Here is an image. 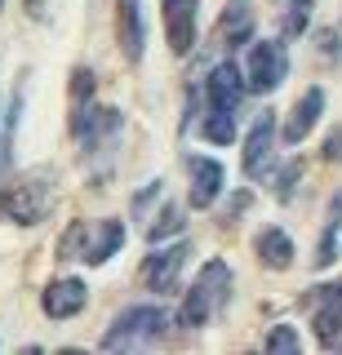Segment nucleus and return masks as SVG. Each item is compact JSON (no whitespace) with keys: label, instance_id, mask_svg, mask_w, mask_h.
Returning <instances> with one entry per match:
<instances>
[{"label":"nucleus","instance_id":"obj_1","mask_svg":"<svg viewBox=\"0 0 342 355\" xmlns=\"http://www.w3.org/2000/svg\"><path fill=\"white\" fill-rule=\"evenodd\" d=\"M231 293V266L223 258H209L200 266V275H196V284L187 288L182 306H178V324L182 329H205L209 320H214V311L227 302Z\"/></svg>","mask_w":342,"mask_h":355},{"label":"nucleus","instance_id":"obj_2","mask_svg":"<svg viewBox=\"0 0 342 355\" xmlns=\"http://www.w3.org/2000/svg\"><path fill=\"white\" fill-rule=\"evenodd\" d=\"M169 311L164 306H129L116 315V324L103 333V351H142L169 333Z\"/></svg>","mask_w":342,"mask_h":355},{"label":"nucleus","instance_id":"obj_3","mask_svg":"<svg viewBox=\"0 0 342 355\" xmlns=\"http://www.w3.org/2000/svg\"><path fill=\"white\" fill-rule=\"evenodd\" d=\"M53 209V182L45 173H31V178H9L0 187V218L9 222H23V227H36L45 222Z\"/></svg>","mask_w":342,"mask_h":355},{"label":"nucleus","instance_id":"obj_4","mask_svg":"<svg viewBox=\"0 0 342 355\" xmlns=\"http://www.w3.org/2000/svg\"><path fill=\"white\" fill-rule=\"evenodd\" d=\"M120 244H125V222H116V218L98 222V227L71 222L62 244H58V258H80L89 266H103V262H112L120 253Z\"/></svg>","mask_w":342,"mask_h":355},{"label":"nucleus","instance_id":"obj_5","mask_svg":"<svg viewBox=\"0 0 342 355\" xmlns=\"http://www.w3.org/2000/svg\"><path fill=\"white\" fill-rule=\"evenodd\" d=\"M289 76V49L284 40H258L245 58V85L249 94H271V89L284 85Z\"/></svg>","mask_w":342,"mask_h":355},{"label":"nucleus","instance_id":"obj_6","mask_svg":"<svg viewBox=\"0 0 342 355\" xmlns=\"http://www.w3.org/2000/svg\"><path fill=\"white\" fill-rule=\"evenodd\" d=\"M187 244H160L156 253H147V262H142V284L151 288V293H178V280H182V266H187Z\"/></svg>","mask_w":342,"mask_h":355},{"label":"nucleus","instance_id":"obj_7","mask_svg":"<svg viewBox=\"0 0 342 355\" xmlns=\"http://www.w3.org/2000/svg\"><path fill=\"white\" fill-rule=\"evenodd\" d=\"M271 155H275V111H258L245 138V173L249 178H267L271 173Z\"/></svg>","mask_w":342,"mask_h":355},{"label":"nucleus","instance_id":"obj_8","mask_svg":"<svg viewBox=\"0 0 342 355\" xmlns=\"http://www.w3.org/2000/svg\"><path fill=\"white\" fill-rule=\"evenodd\" d=\"M245 94H249V85H245V71H240L236 62H218L214 71L205 76V98H209V107L214 111H240V103H245Z\"/></svg>","mask_w":342,"mask_h":355},{"label":"nucleus","instance_id":"obj_9","mask_svg":"<svg viewBox=\"0 0 342 355\" xmlns=\"http://www.w3.org/2000/svg\"><path fill=\"white\" fill-rule=\"evenodd\" d=\"M311 302V324L320 347H338V333H342V284H316V293L307 297Z\"/></svg>","mask_w":342,"mask_h":355},{"label":"nucleus","instance_id":"obj_10","mask_svg":"<svg viewBox=\"0 0 342 355\" xmlns=\"http://www.w3.org/2000/svg\"><path fill=\"white\" fill-rule=\"evenodd\" d=\"M196 18H200V0H164V36L178 58L196 49Z\"/></svg>","mask_w":342,"mask_h":355},{"label":"nucleus","instance_id":"obj_11","mask_svg":"<svg viewBox=\"0 0 342 355\" xmlns=\"http://www.w3.org/2000/svg\"><path fill=\"white\" fill-rule=\"evenodd\" d=\"M116 36L129 62H142L147 53V18H142V0H116Z\"/></svg>","mask_w":342,"mask_h":355},{"label":"nucleus","instance_id":"obj_12","mask_svg":"<svg viewBox=\"0 0 342 355\" xmlns=\"http://www.w3.org/2000/svg\"><path fill=\"white\" fill-rule=\"evenodd\" d=\"M187 173H191V209H209L218 196H223L227 169L214 160V155H187Z\"/></svg>","mask_w":342,"mask_h":355},{"label":"nucleus","instance_id":"obj_13","mask_svg":"<svg viewBox=\"0 0 342 355\" xmlns=\"http://www.w3.org/2000/svg\"><path fill=\"white\" fill-rule=\"evenodd\" d=\"M40 306H45V315L49 320H71V315H80L85 306H89V284L85 280H53L45 293H40Z\"/></svg>","mask_w":342,"mask_h":355},{"label":"nucleus","instance_id":"obj_14","mask_svg":"<svg viewBox=\"0 0 342 355\" xmlns=\"http://www.w3.org/2000/svg\"><path fill=\"white\" fill-rule=\"evenodd\" d=\"M320 111H325V89H320V85H311V89H307V94L293 103L289 120H284V147H298V142H302L307 133L316 129Z\"/></svg>","mask_w":342,"mask_h":355},{"label":"nucleus","instance_id":"obj_15","mask_svg":"<svg viewBox=\"0 0 342 355\" xmlns=\"http://www.w3.org/2000/svg\"><path fill=\"white\" fill-rule=\"evenodd\" d=\"M253 249H258L262 266H271V271H284V266H293V240L284 236L280 227H262L258 236H253Z\"/></svg>","mask_w":342,"mask_h":355},{"label":"nucleus","instance_id":"obj_16","mask_svg":"<svg viewBox=\"0 0 342 355\" xmlns=\"http://www.w3.org/2000/svg\"><path fill=\"white\" fill-rule=\"evenodd\" d=\"M218 40H223L227 49L253 40V9H249V0H227V14H223V22H218Z\"/></svg>","mask_w":342,"mask_h":355},{"label":"nucleus","instance_id":"obj_17","mask_svg":"<svg viewBox=\"0 0 342 355\" xmlns=\"http://www.w3.org/2000/svg\"><path fill=\"white\" fill-rule=\"evenodd\" d=\"M338 244H342V191L329 200V218H325V231H320V244H316V271L338 262Z\"/></svg>","mask_w":342,"mask_h":355},{"label":"nucleus","instance_id":"obj_18","mask_svg":"<svg viewBox=\"0 0 342 355\" xmlns=\"http://www.w3.org/2000/svg\"><path fill=\"white\" fill-rule=\"evenodd\" d=\"M311 9H316V0H284V9H280V36L284 40H298L307 27H311Z\"/></svg>","mask_w":342,"mask_h":355},{"label":"nucleus","instance_id":"obj_19","mask_svg":"<svg viewBox=\"0 0 342 355\" xmlns=\"http://www.w3.org/2000/svg\"><path fill=\"white\" fill-rule=\"evenodd\" d=\"M236 116H240V111H214V107H209L200 133L214 142V147H231V142H236Z\"/></svg>","mask_w":342,"mask_h":355},{"label":"nucleus","instance_id":"obj_20","mask_svg":"<svg viewBox=\"0 0 342 355\" xmlns=\"http://www.w3.org/2000/svg\"><path fill=\"white\" fill-rule=\"evenodd\" d=\"M182 209L178 205H164L160 209V214H156V222H151V227H147V240L151 244H160V240H169V236H178V231H182Z\"/></svg>","mask_w":342,"mask_h":355},{"label":"nucleus","instance_id":"obj_21","mask_svg":"<svg viewBox=\"0 0 342 355\" xmlns=\"http://www.w3.org/2000/svg\"><path fill=\"white\" fill-rule=\"evenodd\" d=\"M267 351H275V355H293V351H302V338H298V333L289 329V324H275L271 333H267Z\"/></svg>","mask_w":342,"mask_h":355},{"label":"nucleus","instance_id":"obj_22","mask_svg":"<svg viewBox=\"0 0 342 355\" xmlns=\"http://www.w3.org/2000/svg\"><path fill=\"white\" fill-rule=\"evenodd\" d=\"M94 98V71L89 67H76L71 71V107H85Z\"/></svg>","mask_w":342,"mask_h":355},{"label":"nucleus","instance_id":"obj_23","mask_svg":"<svg viewBox=\"0 0 342 355\" xmlns=\"http://www.w3.org/2000/svg\"><path fill=\"white\" fill-rule=\"evenodd\" d=\"M316 49L325 53V62H338L342 58V31L338 27H320L316 31Z\"/></svg>","mask_w":342,"mask_h":355},{"label":"nucleus","instance_id":"obj_24","mask_svg":"<svg viewBox=\"0 0 342 355\" xmlns=\"http://www.w3.org/2000/svg\"><path fill=\"white\" fill-rule=\"evenodd\" d=\"M298 178H302V160H289L280 173H275V196L289 200V196H293V187H298Z\"/></svg>","mask_w":342,"mask_h":355},{"label":"nucleus","instance_id":"obj_25","mask_svg":"<svg viewBox=\"0 0 342 355\" xmlns=\"http://www.w3.org/2000/svg\"><path fill=\"white\" fill-rule=\"evenodd\" d=\"M156 196H164V182H151L147 191H138L134 196V218H147V209H151V200Z\"/></svg>","mask_w":342,"mask_h":355},{"label":"nucleus","instance_id":"obj_26","mask_svg":"<svg viewBox=\"0 0 342 355\" xmlns=\"http://www.w3.org/2000/svg\"><path fill=\"white\" fill-rule=\"evenodd\" d=\"M23 5H27V14L36 18V22H49L53 18V0H23Z\"/></svg>","mask_w":342,"mask_h":355},{"label":"nucleus","instance_id":"obj_27","mask_svg":"<svg viewBox=\"0 0 342 355\" xmlns=\"http://www.w3.org/2000/svg\"><path fill=\"white\" fill-rule=\"evenodd\" d=\"M325 160H338V164H342V129H334V133L325 138Z\"/></svg>","mask_w":342,"mask_h":355},{"label":"nucleus","instance_id":"obj_28","mask_svg":"<svg viewBox=\"0 0 342 355\" xmlns=\"http://www.w3.org/2000/svg\"><path fill=\"white\" fill-rule=\"evenodd\" d=\"M249 205H253V196H249V191H236V200H231V205H227V218H231V222H236V218H240V214H245V209H249Z\"/></svg>","mask_w":342,"mask_h":355},{"label":"nucleus","instance_id":"obj_29","mask_svg":"<svg viewBox=\"0 0 342 355\" xmlns=\"http://www.w3.org/2000/svg\"><path fill=\"white\" fill-rule=\"evenodd\" d=\"M0 9H5V0H0Z\"/></svg>","mask_w":342,"mask_h":355}]
</instances>
